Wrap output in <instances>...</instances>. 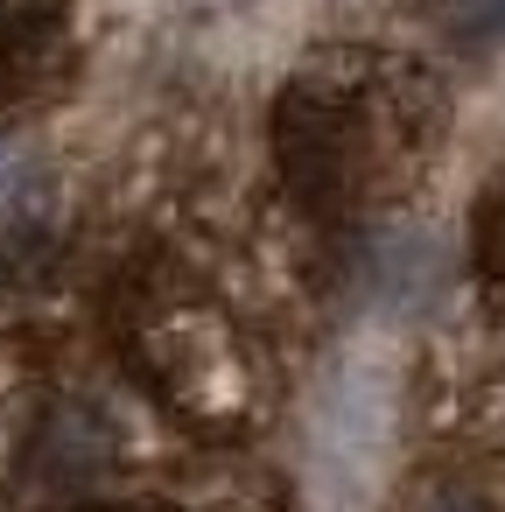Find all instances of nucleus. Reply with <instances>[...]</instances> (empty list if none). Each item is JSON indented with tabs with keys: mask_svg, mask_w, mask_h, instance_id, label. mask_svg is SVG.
Listing matches in <instances>:
<instances>
[{
	"mask_svg": "<svg viewBox=\"0 0 505 512\" xmlns=\"http://www.w3.org/2000/svg\"><path fill=\"white\" fill-rule=\"evenodd\" d=\"M281 169L302 204L344 211L365 190V120L337 92H316V85L288 92L281 99Z\"/></svg>",
	"mask_w": 505,
	"mask_h": 512,
	"instance_id": "nucleus-1",
	"label": "nucleus"
},
{
	"mask_svg": "<svg viewBox=\"0 0 505 512\" xmlns=\"http://www.w3.org/2000/svg\"><path fill=\"white\" fill-rule=\"evenodd\" d=\"M442 29L456 43H491L505 36V0H442Z\"/></svg>",
	"mask_w": 505,
	"mask_h": 512,
	"instance_id": "nucleus-2",
	"label": "nucleus"
}]
</instances>
